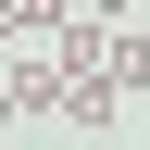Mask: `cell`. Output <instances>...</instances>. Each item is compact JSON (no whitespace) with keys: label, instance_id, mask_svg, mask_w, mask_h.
<instances>
[{"label":"cell","instance_id":"cell-3","mask_svg":"<svg viewBox=\"0 0 150 150\" xmlns=\"http://www.w3.org/2000/svg\"><path fill=\"white\" fill-rule=\"evenodd\" d=\"M0 125H13V88H0Z\"/></svg>","mask_w":150,"mask_h":150},{"label":"cell","instance_id":"cell-1","mask_svg":"<svg viewBox=\"0 0 150 150\" xmlns=\"http://www.w3.org/2000/svg\"><path fill=\"white\" fill-rule=\"evenodd\" d=\"M0 88L13 112H63V63H38V50H0Z\"/></svg>","mask_w":150,"mask_h":150},{"label":"cell","instance_id":"cell-2","mask_svg":"<svg viewBox=\"0 0 150 150\" xmlns=\"http://www.w3.org/2000/svg\"><path fill=\"white\" fill-rule=\"evenodd\" d=\"M75 13H100V25H125V13H138V0H75Z\"/></svg>","mask_w":150,"mask_h":150}]
</instances>
